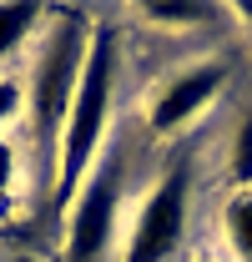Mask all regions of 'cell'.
Instances as JSON below:
<instances>
[{
	"label": "cell",
	"instance_id": "1",
	"mask_svg": "<svg viewBox=\"0 0 252 262\" xmlns=\"http://www.w3.org/2000/svg\"><path fill=\"white\" fill-rule=\"evenodd\" d=\"M111 86H116V31L96 26L81 81H76V96H71V111L61 121V136H56V207H71L76 187L91 177L101 136H106Z\"/></svg>",
	"mask_w": 252,
	"mask_h": 262
},
{
	"label": "cell",
	"instance_id": "2",
	"mask_svg": "<svg viewBox=\"0 0 252 262\" xmlns=\"http://www.w3.org/2000/svg\"><path fill=\"white\" fill-rule=\"evenodd\" d=\"M91 31L96 26L81 10H56L51 26H46V40H40V56H35V71H31V96H26L35 126L46 136H61V121L71 111L81 66L91 51Z\"/></svg>",
	"mask_w": 252,
	"mask_h": 262
},
{
	"label": "cell",
	"instance_id": "3",
	"mask_svg": "<svg viewBox=\"0 0 252 262\" xmlns=\"http://www.w3.org/2000/svg\"><path fill=\"white\" fill-rule=\"evenodd\" d=\"M121 207V157H106L76 192V207L66 217V262H101L116 232Z\"/></svg>",
	"mask_w": 252,
	"mask_h": 262
},
{
	"label": "cell",
	"instance_id": "4",
	"mask_svg": "<svg viewBox=\"0 0 252 262\" xmlns=\"http://www.w3.org/2000/svg\"><path fill=\"white\" fill-rule=\"evenodd\" d=\"M182 227H187V166H172L141 202L121 262H166L182 242Z\"/></svg>",
	"mask_w": 252,
	"mask_h": 262
},
{
	"label": "cell",
	"instance_id": "5",
	"mask_svg": "<svg viewBox=\"0 0 252 262\" xmlns=\"http://www.w3.org/2000/svg\"><path fill=\"white\" fill-rule=\"evenodd\" d=\"M222 81H227V66L222 61H202V66L177 71L161 86V96L152 101V131H182L197 111L212 106V96L222 91Z\"/></svg>",
	"mask_w": 252,
	"mask_h": 262
},
{
	"label": "cell",
	"instance_id": "6",
	"mask_svg": "<svg viewBox=\"0 0 252 262\" xmlns=\"http://www.w3.org/2000/svg\"><path fill=\"white\" fill-rule=\"evenodd\" d=\"M222 227H227V247L237 262H252V187L232 192L222 207Z\"/></svg>",
	"mask_w": 252,
	"mask_h": 262
},
{
	"label": "cell",
	"instance_id": "7",
	"mask_svg": "<svg viewBox=\"0 0 252 262\" xmlns=\"http://www.w3.org/2000/svg\"><path fill=\"white\" fill-rule=\"evenodd\" d=\"M35 31H40V5H0V61L15 56Z\"/></svg>",
	"mask_w": 252,
	"mask_h": 262
},
{
	"label": "cell",
	"instance_id": "8",
	"mask_svg": "<svg viewBox=\"0 0 252 262\" xmlns=\"http://www.w3.org/2000/svg\"><path fill=\"white\" fill-rule=\"evenodd\" d=\"M141 15L157 20V26H202L212 10H207V5H192V0H146Z\"/></svg>",
	"mask_w": 252,
	"mask_h": 262
},
{
	"label": "cell",
	"instance_id": "9",
	"mask_svg": "<svg viewBox=\"0 0 252 262\" xmlns=\"http://www.w3.org/2000/svg\"><path fill=\"white\" fill-rule=\"evenodd\" d=\"M232 182L242 192L252 187V116L237 126V141H232Z\"/></svg>",
	"mask_w": 252,
	"mask_h": 262
},
{
	"label": "cell",
	"instance_id": "10",
	"mask_svg": "<svg viewBox=\"0 0 252 262\" xmlns=\"http://www.w3.org/2000/svg\"><path fill=\"white\" fill-rule=\"evenodd\" d=\"M26 111V86L20 81H10V76H0V126L5 121H15Z\"/></svg>",
	"mask_w": 252,
	"mask_h": 262
},
{
	"label": "cell",
	"instance_id": "11",
	"mask_svg": "<svg viewBox=\"0 0 252 262\" xmlns=\"http://www.w3.org/2000/svg\"><path fill=\"white\" fill-rule=\"evenodd\" d=\"M15 182V151H10V141H0V192Z\"/></svg>",
	"mask_w": 252,
	"mask_h": 262
},
{
	"label": "cell",
	"instance_id": "12",
	"mask_svg": "<svg viewBox=\"0 0 252 262\" xmlns=\"http://www.w3.org/2000/svg\"><path fill=\"white\" fill-rule=\"evenodd\" d=\"M237 15H242V20L252 26V0H242V5H237Z\"/></svg>",
	"mask_w": 252,
	"mask_h": 262
}]
</instances>
